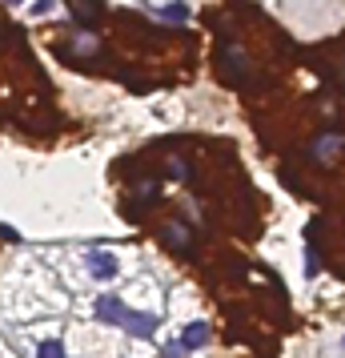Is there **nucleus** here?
<instances>
[{
  "label": "nucleus",
  "mask_w": 345,
  "mask_h": 358,
  "mask_svg": "<svg viewBox=\"0 0 345 358\" xmlns=\"http://www.w3.org/2000/svg\"><path fill=\"white\" fill-rule=\"evenodd\" d=\"M342 350H345V342H342Z\"/></svg>",
  "instance_id": "9d476101"
},
{
  "label": "nucleus",
  "mask_w": 345,
  "mask_h": 358,
  "mask_svg": "<svg viewBox=\"0 0 345 358\" xmlns=\"http://www.w3.org/2000/svg\"><path fill=\"white\" fill-rule=\"evenodd\" d=\"M342 153H345V137H342V133H322V137H313V145H309V157L322 161V166H333Z\"/></svg>",
  "instance_id": "f03ea898"
},
{
  "label": "nucleus",
  "mask_w": 345,
  "mask_h": 358,
  "mask_svg": "<svg viewBox=\"0 0 345 358\" xmlns=\"http://www.w3.org/2000/svg\"><path fill=\"white\" fill-rule=\"evenodd\" d=\"M85 262H89V278H101V282L116 278V258L113 254H89Z\"/></svg>",
  "instance_id": "7ed1b4c3"
},
{
  "label": "nucleus",
  "mask_w": 345,
  "mask_h": 358,
  "mask_svg": "<svg viewBox=\"0 0 345 358\" xmlns=\"http://www.w3.org/2000/svg\"><path fill=\"white\" fill-rule=\"evenodd\" d=\"M165 234H169V246H177L181 254H189V250H193V246H189V234H185L181 226H169Z\"/></svg>",
  "instance_id": "423d86ee"
},
{
  "label": "nucleus",
  "mask_w": 345,
  "mask_h": 358,
  "mask_svg": "<svg viewBox=\"0 0 345 358\" xmlns=\"http://www.w3.org/2000/svg\"><path fill=\"white\" fill-rule=\"evenodd\" d=\"M205 342H209V322H193V326H185V338H181L185 350H197V346H205Z\"/></svg>",
  "instance_id": "39448f33"
},
{
  "label": "nucleus",
  "mask_w": 345,
  "mask_h": 358,
  "mask_svg": "<svg viewBox=\"0 0 345 358\" xmlns=\"http://www.w3.org/2000/svg\"><path fill=\"white\" fill-rule=\"evenodd\" d=\"M157 17H165V21H177V24H181L185 17H189V8H185V4H165V8H157Z\"/></svg>",
  "instance_id": "0eeeda50"
},
{
  "label": "nucleus",
  "mask_w": 345,
  "mask_h": 358,
  "mask_svg": "<svg viewBox=\"0 0 345 358\" xmlns=\"http://www.w3.org/2000/svg\"><path fill=\"white\" fill-rule=\"evenodd\" d=\"M225 69H229V81H237V85H245V77H249V65H245L241 48L225 45Z\"/></svg>",
  "instance_id": "20e7f679"
},
{
  "label": "nucleus",
  "mask_w": 345,
  "mask_h": 358,
  "mask_svg": "<svg viewBox=\"0 0 345 358\" xmlns=\"http://www.w3.org/2000/svg\"><path fill=\"white\" fill-rule=\"evenodd\" d=\"M8 4H17V0H8Z\"/></svg>",
  "instance_id": "1a4fd4ad"
},
{
  "label": "nucleus",
  "mask_w": 345,
  "mask_h": 358,
  "mask_svg": "<svg viewBox=\"0 0 345 358\" xmlns=\"http://www.w3.org/2000/svg\"><path fill=\"white\" fill-rule=\"evenodd\" d=\"M92 314H96L101 322H109V326H125L133 310L125 306V298H121V294H101V298L92 302Z\"/></svg>",
  "instance_id": "f257e3e1"
},
{
  "label": "nucleus",
  "mask_w": 345,
  "mask_h": 358,
  "mask_svg": "<svg viewBox=\"0 0 345 358\" xmlns=\"http://www.w3.org/2000/svg\"><path fill=\"white\" fill-rule=\"evenodd\" d=\"M52 4H56V0H36V8H32V12H36V17H45V12H52Z\"/></svg>",
  "instance_id": "6e6552de"
}]
</instances>
